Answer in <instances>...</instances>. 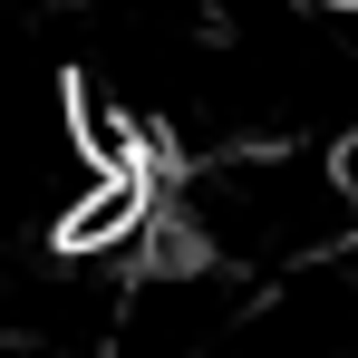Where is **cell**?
<instances>
[{"mask_svg": "<svg viewBox=\"0 0 358 358\" xmlns=\"http://www.w3.org/2000/svg\"><path fill=\"white\" fill-rule=\"evenodd\" d=\"M175 223L203 262L252 271V281H310L358 242V194L339 155L320 145H262V155H213L175 194Z\"/></svg>", "mask_w": 358, "mask_h": 358, "instance_id": "cell-1", "label": "cell"}]
</instances>
